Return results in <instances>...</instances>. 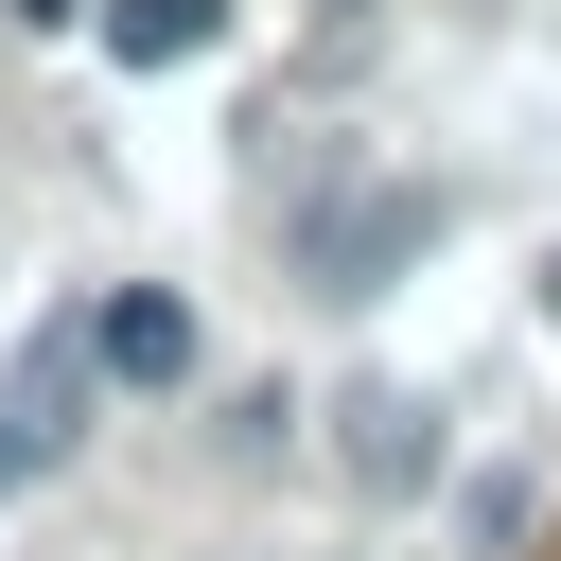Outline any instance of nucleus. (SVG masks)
<instances>
[{
  "label": "nucleus",
  "instance_id": "obj_1",
  "mask_svg": "<svg viewBox=\"0 0 561 561\" xmlns=\"http://www.w3.org/2000/svg\"><path fill=\"white\" fill-rule=\"evenodd\" d=\"M438 228H456V193H438V175L333 193V210H298V280H316V298H386V280H403V263H421Z\"/></svg>",
  "mask_w": 561,
  "mask_h": 561
},
{
  "label": "nucleus",
  "instance_id": "obj_4",
  "mask_svg": "<svg viewBox=\"0 0 561 561\" xmlns=\"http://www.w3.org/2000/svg\"><path fill=\"white\" fill-rule=\"evenodd\" d=\"M210 35H228V0H105V53L123 70H193Z\"/></svg>",
  "mask_w": 561,
  "mask_h": 561
},
{
  "label": "nucleus",
  "instance_id": "obj_7",
  "mask_svg": "<svg viewBox=\"0 0 561 561\" xmlns=\"http://www.w3.org/2000/svg\"><path fill=\"white\" fill-rule=\"evenodd\" d=\"M543 316H561V263H543Z\"/></svg>",
  "mask_w": 561,
  "mask_h": 561
},
{
  "label": "nucleus",
  "instance_id": "obj_6",
  "mask_svg": "<svg viewBox=\"0 0 561 561\" xmlns=\"http://www.w3.org/2000/svg\"><path fill=\"white\" fill-rule=\"evenodd\" d=\"M18 18H35V35H70V18H88V0H18Z\"/></svg>",
  "mask_w": 561,
  "mask_h": 561
},
{
  "label": "nucleus",
  "instance_id": "obj_3",
  "mask_svg": "<svg viewBox=\"0 0 561 561\" xmlns=\"http://www.w3.org/2000/svg\"><path fill=\"white\" fill-rule=\"evenodd\" d=\"M88 333H105V386H175V368H193V316H175V298H105Z\"/></svg>",
  "mask_w": 561,
  "mask_h": 561
},
{
  "label": "nucleus",
  "instance_id": "obj_5",
  "mask_svg": "<svg viewBox=\"0 0 561 561\" xmlns=\"http://www.w3.org/2000/svg\"><path fill=\"white\" fill-rule=\"evenodd\" d=\"M421 456H438V403H351V473L368 491H421Z\"/></svg>",
  "mask_w": 561,
  "mask_h": 561
},
{
  "label": "nucleus",
  "instance_id": "obj_2",
  "mask_svg": "<svg viewBox=\"0 0 561 561\" xmlns=\"http://www.w3.org/2000/svg\"><path fill=\"white\" fill-rule=\"evenodd\" d=\"M88 386H105V333L35 316V351H18V386H0V491H35V473L88 438Z\"/></svg>",
  "mask_w": 561,
  "mask_h": 561
}]
</instances>
